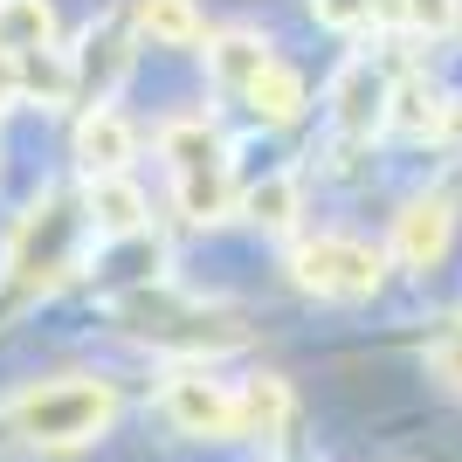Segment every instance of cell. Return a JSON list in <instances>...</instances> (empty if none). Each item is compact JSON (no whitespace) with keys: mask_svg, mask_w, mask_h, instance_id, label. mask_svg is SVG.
Here are the masks:
<instances>
[{"mask_svg":"<svg viewBox=\"0 0 462 462\" xmlns=\"http://www.w3.org/2000/svg\"><path fill=\"white\" fill-rule=\"evenodd\" d=\"M117 421V393L111 380H56V386H28L0 407V428L28 448H83Z\"/></svg>","mask_w":462,"mask_h":462,"instance_id":"obj_1","label":"cell"},{"mask_svg":"<svg viewBox=\"0 0 462 462\" xmlns=\"http://www.w3.org/2000/svg\"><path fill=\"white\" fill-rule=\"evenodd\" d=\"M83 228H90L83 200H69V193H35V200L21 208L14 235H7V283L14 290H56L62 276L77 270Z\"/></svg>","mask_w":462,"mask_h":462,"instance_id":"obj_2","label":"cell"},{"mask_svg":"<svg viewBox=\"0 0 462 462\" xmlns=\"http://www.w3.org/2000/svg\"><path fill=\"white\" fill-rule=\"evenodd\" d=\"M117 325L145 338L152 352H180V359H214V352H235L249 331L235 325L228 310H208V304H187L173 290H138L117 304Z\"/></svg>","mask_w":462,"mask_h":462,"instance_id":"obj_3","label":"cell"},{"mask_svg":"<svg viewBox=\"0 0 462 462\" xmlns=\"http://www.w3.org/2000/svg\"><path fill=\"white\" fill-rule=\"evenodd\" d=\"M290 283L310 290V297H338V304H359L386 283V255L359 235H310L290 249Z\"/></svg>","mask_w":462,"mask_h":462,"instance_id":"obj_4","label":"cell"},{"mask_svg":"<svg viewBox=\"0 0 462 462\" xmlns=\"http://www.w3.org/2000/svg\"><path fill=\"white\" fill-rule=\"evenodd\" d=\"M159 407H166V421H173L180 435H200V442H235V435H242V393L221 386V380H208V373L166 380Z\"/></svg>","mask_w":462,"mask_h":462,"instance_id":"obj_5","label":"cell"},{"mask_svg":"<svg viewBox=\"0 0 462 462\" xmlns=\"http://www.w3.org/2000/svg\"><path fill=\"white\" fill-rule=\"evenodd\" d=\"M448 242H456V200L448 193H421V200H407L401 214H393V263H407V270H442Z\"/></svg>","mask_w":462,"mask_h":462,"instance_id":"obj_6","label":"cell"},{"mask_svg":"<svg viewBox=\"0 0 462 462\" xmlns=\"http://www.w3.org/2000/svg\"><path fill=\"white\" fill-rule=\"evenodd\" d=\"M386 104H393V83H386L366 56L346 62L338 83H331V132L338 138H373L386 125Z\"/></svg>","mask_w":462,"mask_h":462,"instance_id":"obj_7","label":"cell"},{"mask_svg":"<svg viewBox=\"0 0 462 462\" xmlns=\"http://www.w3.org/2000/svg\"><path fill=\"white\" fill-rule=\"evenodd\" d=\"M69 62H77V97L104 104V97L125 83V69H132V28H125V21H97Z\"/></svg>","mask_w":462,"mask_h":462,"instance_id":"obj_8","label":"cell"},{"mask_svg":"<svg viewBox=\"0 0 462 462\" xmlns=\"http://www.w3.org/2000/svg\"><path fill=\"white\" fill-rule=\"evenodd\" d=\"M159 152L173 166V180H193V173H228V138L214 132L208 117H173L159 132Z\"/></svg>","mask_w":462,"mask_h":462,"instance_id":"obj_9","label":"cell"},{"mask_svg":"<svg viewBox=\"0 0 462 462\" xmlns=\"http://www.w3.org/2000/svg\"><path fill=\"white\" fill-rule=\"evenodd\" d=\"M132 125H125V117L111 111V104H90V111H83V125H77V166L83 173H125V166H132Z\"/></svg>","mask_w":462,"mask_h":462,"instance_id":"obj_10","label":"cell"},{"mask_svg":"<svg viewBox=\"0 0 462 462\" xmlns=\"http://www.w3.org/2000/svg\"><path fill=\"white\" fill-rule=\"evenodd\" d=\"M83 214H90V228L104 235V242H125V235L145 228V193L125 173H97L90 193H83Z\"/></svg>","mask_w":462,"mask_h":462,"instance_id":"obj_11","label":"cell"},{"mask_svg":"<svg viewBox=\"0 0 462 462\" xmlns=\"http://www.w3.org/2000/svg\"><path fill=\"white\" fill-rule=\"evenodd\" d=\"M270 49H263V35H249V28H221V35H208V69H214V83L221 90H249L263 69H270Z\"/></svg>","mask_w":462,"mask_h":462,"instance_id":"obj_12","label":"cell"},{"mask_svg":"<svg viewBox=\"0 0 462 462\" xmlns=\"http://www.w3.org/2000/svg\"><path fill=\"white\" fill-rule=\"evenodd\" d=\"M14 62V97L28 104H69L77 97V62L62 49H28V56H7Z\"/></svg>","mask_w":462,"mask_h":462,"instance_id":"obj_13","label":"cell"},{"mask_svg":"<svg viewBox=\"0 0 462 462\" xmlns=\"http://www.w3.org/2000/svg\"><path fill=\"white\" fill-rule=\"evenodd\" d=\"M386 125H393L401 138H442V125H448V97L435 90L428 77H407V83H393Z\"/></svg>","mask_w":462,"mask_h":462,"instance_id":"obj_14","label":"cell"},{"mask_svg":"<svg viewBox=\"0 0 462 462\" xmlns=\"http://www.w3.org/2000/svg\"><path fill=\"white\" fill-rule=\"evenodd\" d=\"M56 49V7L49 0H0V56Z\"/></svg>","mask_w":462,"mask_h":462,"instance_id":"obj_15","label":"cell"},{"mask_svg":"<svg viewBox=\"0 0 462 462\" xmlns=\"http://www.w3.org/2000/svg\"><path fill=\"white\" fill-rule=\"evenodd\" d=\"M138 35L166 42V49H193V42L208 35L200 0H138Z\"/></svg>","mask_w":462,"mask_h":462,"instance_id":"obj_16","label":"cell"},{"mask_svg":"<svg viewBox=\"0 0 462 462\" xmlns=\"http://www.w3.org/2000/svg\"><path fill=\"white\" fill-rule=\"evenodd\" d=\"M297 208H304V193H297V173H270V180H255L249 193H242V214H249L255 228H297Z\"/></svg>","mask_w":462,"mask_h":462,"instance_id":"obj_17","label":"cell"},{"mask_svg":"<svg viewBox=\"0 0 462 462\" xmlns=\"http://www.w3.org/2000/svg\"><path fill=\"white\" fill-rule=\"evenodd\" d=\"M290 428V386L276 380V373H263V380L242 386V435H270V442H283Z\"/></svg>","mask_w":462,"mask_h":462,"instance_id":"obj_18","label":"cell"},{"mask_svg":"<svg viewBox=\"0 0 462 462\" xmlns=\"http://www.w3.org/2000/svg\"><path fill=\"white\" fill-rule=\"evenodd\" d=\"M242 97H249V111L263 117V125H290V117L304 111V77H297V69H283V62H270V69H263Z\"/></svg>","mask_w":462,"mask_h":462,"instance_id":"obj_19","label":"cell"},{"mask_svg":"<svg viewBox=\"0 0 462 462\" xmlns=\"http://www.w3.org/2000/svg\"><path fill=\"white\" fill-rule=\"evenodd\" d=\"M401 28H414V35H456L462 0H401Z\"/></svg>","mask_w":462,"mask_h":462,"instance_id":"obj_20","label":"cell"},{"mask_svg":"<svg viewBox=\"0 0 462 462\" xmlns=\"http://www.w3.org/2000/svg\"><path fill=\"white\" fill-rule=\"evenodd\" d=\"M428 373H435V380L462 401V331H448V338H435V346H428Z\"/></svg>","mask_w":462,"mask_h":462,"instance_id":"obj_21","label":"cell"},{"mask_svg":"<svg viewBox=\"0 0 462 462\" xmlns=\"http://www.w3.org/2000/svg\"><path fill=\"white\" fill-rule=\"evenodd\" d=\"M310 14L325 21V28H366L373 0H310Z\"/></svg>","mask_w":462,"mask_h":462,"instance_id":"obj_22","label":"cell"},{"mask_svg":"<svg viewBox=\"0 0 462 462\" xmlns=\"http://www.w3.org/2000/svg\"><path fill=\"white\" fill-rule=\"evenodd\" d=\"M442 138H448V145H456V152H462V97H456V104H448V125H442Z\"/></svg>","mask_w":462,"mask_h":462,"instance_id":"obj_23","label":"cell"}]
</instances>
